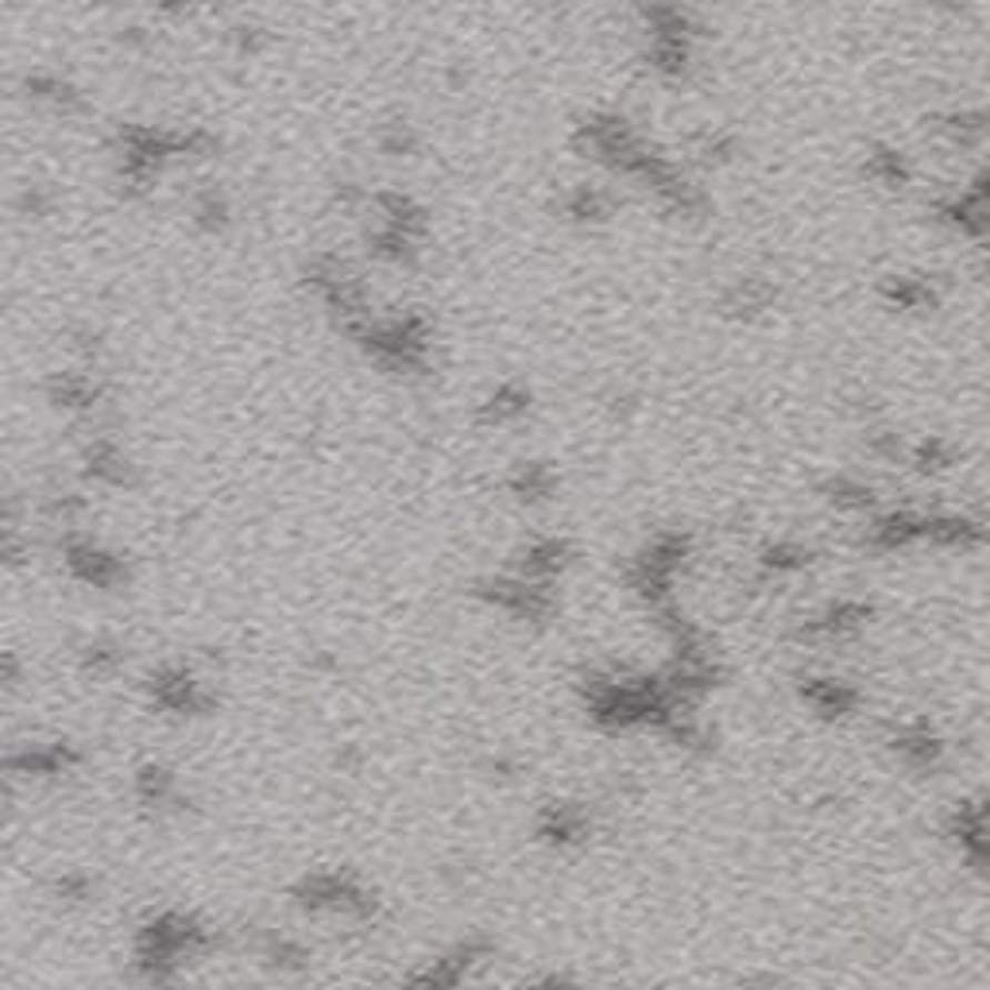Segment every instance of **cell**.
<instances>
[{
  "label": "cell",
  "instance_id": "30bf717a",
  "mask_svg": "<svg viewBox=\"0 0 990 990\" xmlns=\"http://www.w3.org/2000/svg\"><path fill=\"white\" fill-rule=\"evenodd\" d=\"M762 565L774 573H797L809 565V549L805 546H794V542H778V546H770L762 554Z\"/></svg>",
  "mask_w": 990,
  "mask_h": 990
},
{
  "label": "cell",
  "instance_id": "8992f818",
  "mask_svg": "<svg viewBox=\"0 0 990 990\" xmlns=\"http://www.w3.org/2000/svg\"><path fill=\"white\" fill-rule=\"evenodd\" d=\"M886 299L898 310H929L937 306V291H932L929 279H913V275H898L886 283Z\"/></svg>",
  "mask_w": 990,
  "mask_h": 990
},
{
  "label": "cell",
  "instance_id": "277c9868",
  "mask_svg": "<svg viewBox=\"0 0 990 990\" xmlns=\"http://www.w3.org/2000/svg\"><path fill=\"white\" fill-rule=\"evenodd\" d=\"M870 619V608L859 600H840L832 604L828 612H820L817 619L805 623V635L809 638H820V643H836V638H848L856 635L859 627Z\"/></svg>",
  "mask_w": 990,
  "mask_h": 990
},
{
  "label": "cell",
  "instance_id": "7c38bea8",
  "mask_svg": "<svg viewBox=\"0 0 990 990\" xmlns=\"http://www.w3.org/2000/svg\"><path fill=\"white\" fill-rule=\"evenodd\" d=\"M531 990H573L569 983H562V979H549V983H542V987H531Z\"/></svg>",
  "mask_w": 990,
  "mask_h": 990
},
{
  "label": "cell",
  "instance_id": "5b68a950",
  "mask_svg": "<svg viewBox=\"0 0 990 990\" xmlns=\"http://www.w3.org/2000/svg\"><path fill=\"white\" fill-rule=\"evenodd\" d=\"M940 132H944L952 143H960V148H976V143H983L990 135V113L987 109H960V113H948L944 121H940Z\"/></svg>",
  "mask_w": 990,
  "mask_h": 990
},
{
  "label": "cell",
  "instance_id": "8fae6325",
  "mask_svg": "<svg viewBox=\"0 0 990 990\" xmlns=\"http://www.w3.org/2000/svg\"><path fill=\"white\" fill-rule=\"evenodd\" d=\"M828 492H832V503H840V507H856V511L870 507V488H863L856 481H836Z\"/></svg>",
  "mask_w": 990,
  "mask_h": 990
},
{
  "label": "cell",
  "instance_id": "6da1fadb",
  "mask_svg": "<svg viewBox=\"0 0 990 990\" xmlns=\"http://www.w3.org/2000/svg\"><path fill=\"white\" fill-rule=\"evenodd\" d=\"M925 542L937 549H960V554H971V549H979L990 542V526L971 515H925Z\"/></svg>",
  "mask_w": 990,
  "mask_h": 990
},
{
  "label": "cell",
  "instance_id": "3957f363",
  "mask_svg": "<svg viewBox=\"0 0 990 990\" xmlns=\"http://www.w3.org/2000/svg\"><path fill=\"white\" fill-rule=\"evenodd\" d=\"M801 700L812 713L840 720V716H851L859 708V689H851L848 681H836V677H805Z\"/></svg>",
  "mask_w": 990,
  "mask_h": 990
},
{
  "label": "cell",
  "instance_id": "9c48e42d",
  "mask_svg": "<svg viewBox=\"0 0 990 990\" xmlns=\"http://www.w3.org/2000/svg\"><path fill=\"white\" fill-rule=\"evenodd\" d=\"M588 832V817L580 809H565V805H557V809H549V825H546V836L557 843H569V840H580V836Z\"/></svg>",
  "mask_w": 990,
  "mask_h": 990
},
{
  "label": "cell",
  "instance_id": "7a4b0ae2",
  "mask_svg": "<svg viewBox=\"0 0 990 990\" xmlns=\"http://www.w3.org/2000/svg\"><path fill=\"white\" fill-rule=\"evenodd\" d=\"M890 747L909 770H937V766L944 762V750H948L944 739H940L929 724H909V728L893 731Z\"/></svg>",
  "mask_w": 990,
  "mask_h": 990
},
{
  "label": "cell",
  "instance_id": "52a82bcc",
  "mask_svg": "<svg viewBox=\"0 0 990 990\" xmlns=\"http://www.w3.org/2000/svg\"><path fill=\"white\" fill-rule=\"evenodd\" d=\"M867 174L875 182H882V186H906V182H909L906 155L893 151V148H875L867 155Z\"/></svg>",
  "mask_w": 990,
  "mask_h": 990
},
{
  "label": "cell",
  "instance_id": "ba28073f",
  "mask_svg": "<svg viewBox=\"0 0 990 990\" xmlns=\"http://www.w3.org/2000/svg\"><path fill=\"white\" fill-rule=\"evenodd\" d=\"M913 465L917 473H948L956 465V449L944 442V437H925V442L913 445Z\"/></svg>",
  "mask_w": 990,
  "mask_h": 990
}]
</instances>
